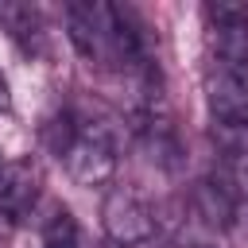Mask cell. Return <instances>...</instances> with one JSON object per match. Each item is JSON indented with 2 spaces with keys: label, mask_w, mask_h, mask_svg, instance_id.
<instances>
[{
  "label": "cell",
  "mask_w": 248,
  "mask_h": 248,
  "mask_svg": "<svg viewBox=\"0 0 248 248\" xmlns=\"http://www.w3.org/2000/svg\"><path fill=\"white\" fill-rule=\"evenodd\" d=\"M46 143L78 186H105L120 167V136L101 116L62 112L46 124Z\"/></svg>",
  "instance_id": "obj_2"
},
{
  "label": "cell",
  "mask_w": 248,
  "mask_h": 248,
  "mask_svg": "<svg viewBox=\"0 0 248 248\" xmlns=\"http://www.w3.org/2000/svg\"><path fill=\"white\" fill-rule=\"evenodd\" d=\"M101 229H105L108 244L140 248L155 236V209L132 186H112L101 202Z\"/></svg>",
  "instance_id": "obj_4"
},
{
  "label": "cell",
  "mask_w": 248,
  "mask_h": 248,
  "mask_svg": "<svg viewBox=\"0 0 248 248\" xmlns=\"http://www.w3.org/2000/svg\"><path fill=\"white\" fill-rule=\"evenodd\" d=\"M163 248H202V244H194V240H170V244H163Z\"/></svg>",
  "instance_id": "obj_9"
},
{
  "label": "cell",
  "mask_w": 248,
  "mask_h": 248,
  "mask_svg": "<svg viewBox=\"0 0 248 248\" xmlns=\"http://www.w3.org/2000/svg\"><path fill=\"white\" fill-rule=\"evenodd\" d=\"M43 248H81V236H78V225L74 217L62 209L50 217V225L43 229Z\"/></svg>",
  "instance_id": "obj_7"
},
{
  "label": "cell",
  "mask_w": 248,
  "mask_h": 248,
  "mask_svg": "<svg viewBox=\"0 0 248 248\" xmlns=\"http://www.w3.org/2000/svg\"><path fill=\"white\" fill-rule=\"evenodd\" d=\"M190 209H194V217H198L205 229L225 232V229H232V225H236L240 198H236V194H232V186L213 170V174H205V178H198V182H194V190H190Z\"/></svg>",
  "instance_id": "obj_5"
},
{
  "label": "cell",
  "mask_w": 248,
  "mask_h": 248,
  "mask_svg": "<svg viewBox=\"0 0 248 248\" xmlns=\"http://www.w3.org/2000/svg\"><path fill=\"white\" fill-rule=\"evenodd\" d=\"M205 108L213 132H248V70L209 62L205 66Z\"/></svg>",
  "instance_id": "obj_3"
},
{
  "label": "cell",
  "mask_w": 248,
  "mask_h": 248,
  "mask_svg": "<svg viewBox=\"0 0 248 248\" xmlns=\"http://www.w3.org/2000/svg\"><path fill=\"white\" fill-rule=\"evenodd\" d=\"M108 248H116V244H108Z\"/></svg>",
  "instance_id": "obj_10"
},
{
  "label": "cell",
  "mask_w": 248,
  "mask_h": 248,
  "mask_svg": "<svg viewBox=\"0 0 248 248\" xmlns=\"http://www.w3.org/2000/svg\"><path fill=\"white\" fill-rule=\"evenodd\" d=\"M12 105V93H8V81H4V74H0V108H8Z\"/></svg>",
  "instance_id": "obj_8"
},
{
  "label": "cell",
  "mask_w": 248,
  "mask_h": 248,
  "mask_svg": "<svg viewBox=\"0 0 248 248\" xmlns=\"http://www.w3.org/2000/svg\"><path fill=\"white\" fill-rule=\"evenodd\" d=\"M66 35L78 46V54L97 70L132 74L143 70V35L128 8L105 4V0H74L66 4Z\"/></svg>",
  "instance_id": "obj_1"
},
{
  "label": "cell",
  "mask_w": 248,
  "mask_h": 248,
  "mask_svg": "<svg viewBox=\"0 0 248 248\" xmlns=\"http://www.w3.org/2000/svg\"><path fill=\"white\" fill-rule=\"evenodd\" d=\"M35 205V170L23 163L0 167V229L16 225Z\"/></svg>",
  "instance_id": "obj_6"
}]
</instances>
